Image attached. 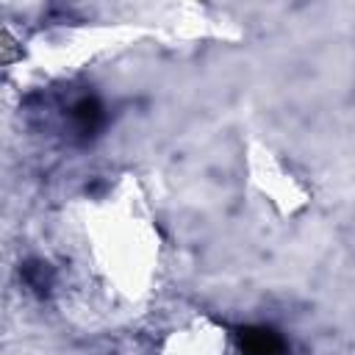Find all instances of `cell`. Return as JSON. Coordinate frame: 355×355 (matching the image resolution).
Listing matches in <instances>:
<instances>
[{
	"label": "cell",
	"mask_w": 355,
	"mask_h": 355,
	"mask_svg": "<svg viewBox=\"0 0 355 355\" xmlns=\"http://www.w3.org/2000/svg\"><path fill=\"white\" fill-rule=\"evenodd\" d=\"M80 236L92 272L111 294L133 305L153 297L164 266V233L133 172H122L86 200Z\"/></svg>",
	"instance_id": "obj_1"
},
{
	"label": "cell",
	"mask_w": 355,
	"mask_h": 355,
	"mask_svg": "<svg viewBox=\"0 0 355 355\" xmlns=\"http://www.w3.org/2000/svg\"><path fill=\"white\" fill-rule=\"evenodd\" d=\"M349 233H352V247H355V211H352V225H349Z\"/></svg>",
	"instance_id": "obj_4"
},
{
	"label": "cell",
	"mask_w": 355,
	"mask_h": 355,
	"mask_svg": "<svg viewBox=\"0 0 355 355\" xmlns=\"http://www.w3.org/2000/svg\"><path fill=\"white\" fill-rule=\"evenodd\" d=\"M241 189L247 202L275 225L302 219L313 205V186L297 161L261 136L241 147Z\"/></svg>",
	"instance_id": "obj_2"
},
{
	"label": "cell",
	"mask_w": 355,
	"mask_h": 355,
	"mask_svg": "<svg viewBox=\"0 0 355 355\" xmlns=\"http://www.w3.org/2000/svg\"><path fill=\"white\" fill-rule=\"evenodd\" d=\"M158 355H233V330L225 319L197 311L164 330Z\"/></svg>",
	"instance_id": "obj_3"
}]
</instances>
